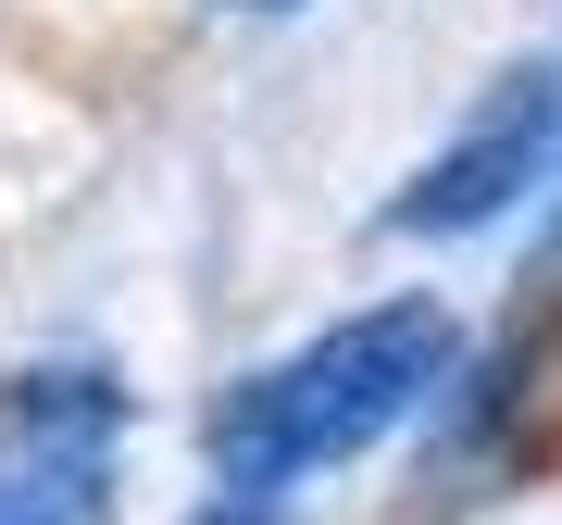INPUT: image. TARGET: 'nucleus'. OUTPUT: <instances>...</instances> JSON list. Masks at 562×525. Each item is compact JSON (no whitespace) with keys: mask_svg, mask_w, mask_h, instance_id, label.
<instances>
[{"mask_svg":"<svg viewBox=\"0 0 562 525\" xmlns=\"http://www.w3.org/2000/svg\"><path fill=\"white\" fill-rule=\"evenodd\" d=\"M450 364H462L450 301H362V313H338L325 338H301L288 364H262L238 401L213 413V488L288 501L301 476L362 463L375 438H401V425L450 388Z\"/></svg>","mask_w":562,"mask_h":525,"instance_id":"1","label":"nucleus"},{"mask_svg":"<svg viewBox=\"0 0 562 525\" xmlns=\"http://www.w3.org/2000/svg\"><path fill=\"white\" fill-rule=\"evenodd\" d=\"M125 388L101 364H38L0 388V525H113Z\"/></svg>","mask_w":562,"mask_h":525,"instance_id":"2","label":"nucleus"},{"mask_svg":"<svg viewBox=\"0 0 562 525\" xmlns=\"http://www.w3.org/2000/svg\"><path fill=\"white\" fill-rule=\"evenodd\" d=\"M550 150H562V76L550 63H513V76L401 176L387 225H401V238H475V225H501L525 188H550Z\"/></svg>","mask_w":562,"mask_h":525,"instance_id":"3","label":"nucleus"},{"mask_svg":"<svg viewBox=\"0 0 562 525\" xmlns=\"http://www.w3.org/2000/svg\"><path fill=\"white\" fill-rule=\"evenodd\" d=\"M188 525H276V501H262V488H225L213 513H188Z\"/></svg>","mask_w":562,"mask_h":525,"instance_id":"4","label":"nucleus"},{"mask_svg":"<svg viewBox=\"0 0 562 525\" xmlns=\"http://www.w3.org/2000/svg\"><path fill=\"white\" fill-rule=\"evenodd\" d=\"M213 13H301V0H213Z\"/></svg>","mask_w":562,"mask_h":525,"instance_id":"5","label":"nucleus"},{"mask_svg":"<svg viewBox=\"0 0 562 525\" xmlns=\"http://www.w3.org/2000/svg\"><path fill=\"white\" fill-rule=\"evenodd\" d=\"M550 262H562V201H550Z\"/></svg>","mask_w":562,"mask_h":525,"instance_id":"6","label":"nucleus"}]
</instances>
